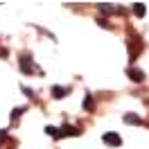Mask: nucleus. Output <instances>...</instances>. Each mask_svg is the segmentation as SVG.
<instances>
[{
    "label": "nucleus",
    "mask_w": 149,
    "mask_h": 149,
    "mask_svg": "<svg viewBox=\"0 0 149 149\" xmlns=\"http://www.w3.org/2000/svg\"><path fill=\"white\" fill-rule=\"evenodd\" d=\"M102 140L106 142V145H111V147H120V145H122V138L118 136V133H111V131H109V133H104Z\"/></svg>",
    "instance_id": "obj_1"
},
{
    "label": "nucleus",
    "mask_w": 149,
    "mask_h": 149,
    "mask_svg": "<svg viewBox=\"0 0 149 149\" xmlns=\"http://www.w3.org/2000/svg\"><path fill=\"white\" fill-rule=\"evenodd\" d=\"M20 68H23V72H25V74H32V72H34L32 59H29V56H20Z\"/></svg>",
    "instance_id": "obj_2"
},
{
    "label": "nucleus",
    "mask_w": 149,
    "mask_h": 149,
    "mask_svg": "<svg viewBox=\"0 0 149 149\" xmlns=\"http://www.w3.org/2000/svg\"><path fill=\"white\" fill-rule=\"evenodd\" d=\"M127 74H129V77L133 79V81H142V79H145L142 70H138V68H129V70H127Z\"/></svg>",
    "instance_id": "obj_3"
},
{
    "label": "nucleus",
    "mask_w": 149,
    "mask_h": 149,
    "mask_svg": "<svg viewBox=\"0 0 149 149\" xmlns=\"http://www.w3.org/2000/svg\"><path fill=\"white\" fill-rule=\"evenodd\" d=\"M77 133H79V129H74V127H68V124H65V127H61V131H59V138H61V136H77Z\"/></svg>",
    "instance_id": "obj_4"
},
{
    "label": "nucleus",
    "mask_w": 149,
    "mask_h": 149,
    "mask_svg": "<svg viewBox=\"0 0 149 149\" xmlns=\"http://www.w3.org/2000/svg\"><path fill=\"white\" fill-rule=\"evenodd\" d=\"M145 11H147V7H145L142 2H136V5H133V14H136L138 18H142V16H145Z\"/></svg>",
    "instance_id": "obj_5"
},
{
    "label": "nucleus",
    "mask_w": 149,
    "mask_h": 149,
    "mask_svg": "<svg viewBox=\"0 0 149 149\" xmlns=\"http://www.w3.org/2000/svg\"><path fill=\"white\" fill-rule=\"evenodd\" d=\"M124 122H129V124H140L142 120H140L138 115H131V113H129V115H124Z\"/></svg>",
    "instance_id": "obj_6"
},
{
    "label": "nucleus",
    "mask_w": 149,
    "mask_h": 149,
    "mask_svg": "<svg viewBox=\"0 0 149 149\" xmlns=\"http://www.w3.org/2000/svg\"><path fill=\"white\" fill-rule=\"evenodd\" d=\"M52 95H54V97H63V95H65V88H61V86H54V88H52Z\"/></svg>",
    "instance_id": "obj_7"
},
{
    "label": "nucleus",
    "mask_w": 149,
    "mask_h": 149,
    "mask_svg": "<svg viewBox=\"0 0 149 149\" xmlns=\"http://www.w3.org/2000/svg\"><path fill=\"white\" fill-rule=\"evenodd\" d=\"M93 106V97L91 95H86V100H84V109H91Z\"/></svg>",
    "instance_id": "obj_8"
},
{
    "label": "nucleus",
    "mask_w": 149,
    "mask_h": 149,
    "mask_svg": "<svg viewBox=\"0 0 149 149\" xmlns=\"http://www.w3.org/2000/svg\"><path fill=\"white\" fill-rule=\"evenodd\" d=\"M100 9H102V11H113V7H111V5H104V2H102V5H100Z\"/></svg>",
    "instance_id": "obj_9"
},
{
    "label": "nucleus",
    "mask_w": 149,
    "mask_h": 149,
    "mask_svg": "<svg viewBox=\"0 0 149 149\" xmlns=\"http://www.w3.org/2000/svg\"><path fill=\"white\" fill-rule=\"evenodd\" d=\"M0 140H2V136H0Z\"/></svg>",
    "instance_id": "obj_10"
}]
</instances>
